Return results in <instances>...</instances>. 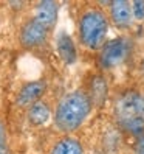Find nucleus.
I'll use <instances>...</instances> for the list:
<instances>
[{"label":"nucleus","instance_id":"nucleus-2","mask_svg":"<svg viewBox=\"0 0 144 154\" xmlns=\"http://www.w3.org/2000/svg\"><path fill=\"white\" fill-rule=\"evenodd\" d=\"M113 119L116 125L135 137L144 134V95L127 89L113 101Z\"/></svg>","mask_w":144,"mask_h":154},{"label":"nucleus","instance_id":"nucleus-13","mask_svg":"<svg viewBox=\"0 0 144 154\" xmlns=\"http://www.w3.org/2000/svg\"><path fill=\"white\" fill-rule=\"evenodd\" d=\"M132 13L135 20H144V0H133L132 2Z\"/></svg>","mask_w":144,"mask_h":154},{"label":"nucleus","instance_id":"nucleus-16","mask_svg":"<svg viewBox=\"0 0 144 154\" xmlns=\"http://www.w3.org/2000/svg\"><path fill=\"white\" fill-rule=\"evenodd\" d=\"M0 154H11L10 146H8V145H2V146H0Z\"/></svg>","mask_w":144,"mask_h":154},{"label":"nucleus","instance_id":"nucleus-17","mask_svg":"<svg viewBox=\"0 0 144 154\" xmlns=\"http://www.w3.org/2000/svg\"><path fill=\"white\" fill-rule=\"evenodd\" d=\"M143 75H144V59H143Z\"/></svg>","mask_w":144,"mask_h":154},{"label":"nucleus","instance_id":"nucleus-8","mask_svg":"<svg viewBox=\"0 0 144 154\" xmlns=\"http://www.w3.org/2000/svg\"><path fill=\"white\" fill-rule=\"evenodd\" d=\"M59 16V5L53 0H42L34 5V16L33 19L45 26L48 31L54 28Z\"/></svg>","mask_w":144,"mask_h":154},{"label":"nucleus","instance_id":"nucleus-10","mask_svg":"<svg viewBox=\"0 0 144 154\" xmlns=\"http://www.w3.org/2000/svg\"><path fill=\"white\" fill-rule=\"evenodd\" d=\"M107 95H109V83L102 75H96L92 78V83H90V100H92L93 107H101L104 106Z\"/></svg>","mask_w":144,"mask_h":154},{"label":"nucleus","instance_id":"nucleus-11","mask_svg":"<svg viewBox=\"0 0 144 154\" xmlns=\"http://www.w3.org/2000/svg\"><path fill=\"white\" fill-rule=\"evenodd\" d=\"M50 117H51V107L43 100L30 106L28 112H26V120L31 126H42L50 120Z\"/></svg>","mask_w":144,"mask_h":154},{"label":"nucleus","instance_id":"nucleus-7","mask_svg":"<svg viewBox=\"0 0 144 154\" xmlns=\"http://www.w3.org/2000/svg\"><path fill=\"white\" fill-rule=\"evenodd\" d=\"M109 20L119 30H127L132 26L133 13L132 2L127 0H113L109 3Z\"/></svg>","mask_w":144,"mask_h":154},{"label":"nucleus","instance_id":"nucleus-5","mask_svg":"<svg viewBox=\"0 0 144 154\" xmlns=\"http://www.w3.org/2000/svg\"><path fill=\"white\" fill-rule=\"evenodd\" d=\"M50 31L34 19L26 20L19 30V42L23 48H39L47 42Z\"/></svg>","mask_w":144,"mask_h":154},{"label":"nucleus","instance_id":"nucleus-15","mask_svg":"<svg viewBox=\"0 0 144 154\" xmlns=\"http://www.w3.org/2000/svg\"><path fill=\"white\" fill-rule=\"evenodd\" d=\"M2 145H6V129H5L3 122L0 120V146Z\"/></svg>","mask_w":144,"mask_h":154},{"label":"nucleus","instance_id":"nucleus-9","mask_svg":"<svg viewBox=\"0 0 144 154\" xmlns=\"http://www.w3.org/2000/svg\"><path fill=\"white\" fill-rule=\"evenodd\" d=\"M56 50L60 61L65 66H73L78 59V50L76 45L71 39V36L67 31H60L56 36Z\"/></svg>","mask_w":144,"mask_h":154},{"label":"nucleus","instance_id":"nucleus-3","mask_svg":"<svg viewBox=\"0 0 144 154\" xmlns=\"http://www.w3.org/2000/svg\"><path fill=\"white\" fill-rule=\"evenodd\" d=\"M110 20L107 14L98 6H90L79 14L78 19V36L81 44L87 50H101L107 42Z\"/></svg>","mask_w":144,"mask_h":154},{"label":"nucleus","instance_id":"nucleus-6","mask_svg":"<svg viewBox=\"0 0 144 154\" xmlns=\"http://www.w3.org/2000/svg\"><path fill=\"white\" fill-rule=\"evenodd\" d=\"M48 89V83L45 79H36V81H30L22 86V89L19 90V94L16 97V104L19 107H30L34 103H37L42 100V97L45 95Z\"/></svg>","mask_w":144,"mask_h":154},{"label":"nucleus","instance_id":"nucleus-1","mask_svg":"<svg viewBox=\"0 0 144 154\" xmlns=\"http://www.w3.org/2000/svg\"><path fill=\"white\" fill-rule=\"evenodd\" d=\"M92 109L93 104L87 92L81 89L67 92L56 104L54 115H53L54 126L60 132L71 134L85 123Z\"/></svg>","mask_w":144,"mask_h":154},{"label":"nucleus","instance_id":"nucleus-12","mask_svg":"<svg viewBox=\"0 0 144 154\" xmlns=\"http://www.w3.org/2000/svg\"><path fill=\"white\" fill-rule=\"evenodd\" d=\"M50 154H84V146L78 139L65 135L53 145Z\"/></svg>","mask_w":144,"mask_h":154},{"label":"nucleus","instance_id":"nucleus-14","mask_svg":"<svg viewBox=\"0 0 144 154\" xmlns=\"http://www.w3.org/2000/svg\"><path fill=\"white\" fill-rule=\"evenodd\" d=\"M135 152L137 154H144V134L138 135L135 140Z\"/></svg>","mask_w":144,"mask_h":154},{"label":"nucleus","instance_id":"nucleus-4","mask_svg":"<svg viewBox=\"0 0 144 154\" xmlns=\"http://www.w3.org/2000/svg\"><path fill=\"white\" fill-rule=\"evenodd\" d=\"M133 44L127 38H115L107 41L102 48L99 50V56H98V62L102 70H112L124 64L132 55Z\"/></svg>","mask_w":144,"mask_h":154}]
</instances>
